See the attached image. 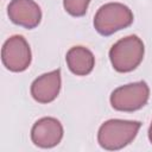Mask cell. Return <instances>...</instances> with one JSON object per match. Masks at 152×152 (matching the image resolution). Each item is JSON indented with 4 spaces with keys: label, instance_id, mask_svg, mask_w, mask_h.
<instances>
[{
    "label": "cell",
    "instance_id": "2",
    "mask_svg": "<svg viewBox=\"0 0 152 152\" xmlns=\"http://www.w3.org/2000/svg\"><path fill=\"white\" fill-rule=\"evenodd\" d=\"M145 48L142 40L131 34L119 39L109 50V59L113 68L119 72L133 71L142 62Z\"/></svg>",
    "mask_w": 152,
    "mask_h": 152
},
{
    "label": "cell",
    "instance_id": "6",
    "mask_svg": "<svg viewBox=\"0 0 152 152\" xmlns=\"http://www.w3.org/2000/svg\"><path fill=\"white\" fill-rule=\"evenodd\" d=\"M63 133V126L59 120L45 116L33 124L31 129V140L38 147L51 148L61 142Z\"/></svg>",
    "mask_w": 152,
    "mask_h": 152
},
{
    "label": "cell",
    "instance_id": "8",
    "mask_svg": "<svg viewBox=\"0 0 152 152\" xmlns=\"http://www.w3.org/2000/svg\"><path fill=\"white\" fill-rule=\"evenodd\" d=\"M62 84L61 70L56 69L37 77L31 84V95L39 103H50L59 94Z\"/></svg>",
    "mask_w": 152,
    "mask_h": 152
},
{
    "label": "cell",
    "instance_id": "1",
    "mask_svg": "<svg viewBox=\"0 0 152 152\" xmlns=\"http://www.w3.org/2000/svg\"><path fill=\"white\" fill-rule=\"evenodd\" d=\"M140 126L141 124L139 121L121 119L107 120L99 128L97 141L104 150H121L134 140Z\"/></svg>",
    "mask_w": 152,
    "mask_h": 152
},
{
    "label": "cell",
    "instance_id": "7",
    "mask_svg": "<svg viewBox=\"0 0 152 152\" xmlns=\"http://www.w3.org/2000/svg\"><path fill=\"white\" fill-rule=\"evenodd\" d=\"M12 23L25 28H34L42 20V10L33 0H12L7 7Z\"/></svg>",
    "mask_w": 152,
    "mask_h": 152
},
{
    "label": "cell",
    "instance_id": "10",
    "mask_svg": "<svg viewBox=\"0 0 152 152\" xmlns=\"http://www.w3.org/2000/svg\"><path fill=\"white\" fill-rule=\"evenodd\" d=\"M91 0H63L64 10L72 17H82L86 14Z\"/></svg>",
    "mask_w": 152,
    "mask_h": 152
},
{
    "label": "cell",
    "instance_id": "9",
    "mask_svg": "<svg viewBox=\"0 0 152 152\" xmlns=\"http://www.w3.org/2000/svg\"><path fill=\"white\" fill-rule=\"evenodd\" d=\"M65 61L69 70L76 76H86L90 74L95 65L93 52L81 45L70 48L65 55Z\"/></svg>",
    "mask_w": 152,
    "mask_h": 152
},
{
    "label": "cell",
    "instance_id": "4",
    "mask_svg": "<svg viewBox=\"0 0 152 152\" xmlns=\"http://www.w3.org/2000/svg\"><path fill=\"white\" fill-rule=\"evenodd\" d=\"M150 99V88L145 81L133 82L114 89L110 104L119 112H135L142 108Z\"/></svg>",
    "mask_w": 152,
    "mask_h": 152
},
{
    "label": "cell",
    "instance_id": "5",
    "mask_svg": "<svg viewBox=\"0 0 152 152\" xmlns=\"http://www.w3.org/2000/svg\"><path fill=\"white\" fill-rule=\"evenodd\" d=\"M1 59L6 69L13 72L26 70L32 59V53L27 40L19 34L10 37L2 45Z\"/></svg>",
    "mask_w": 152,
    "mask_h": 152
},
{
    "label": "cell",
    "instance_id": "11",
    "mask_svg": "<svg viewBox=\"0 0 152 152\" xmlns=\"http://www.w3.org/2000/svg\"><path fill=\"white\" fill-rule=\"evenodd\" d=\"M148 139H150V142L152 144V122H151L150 128H148Z\"/></svg>",
    "mask_w": 152,
    "mask_h": 152
},
{
    "label": "cell",
    "instance_id": "3",
    "mask_svg": "<svg viewBox=\"0 0 152 152\" xmlns=\"http://www.w3.org/2000/svg\"><path fill=\"white\" fill-rule=\"evenodd\" d=\"M133 23V13L121 2L102 5L94 17V27L101 36H110L128 27Z\"/></svg>",
    "mask_w": 152,
    "mask_h": 152
}]
</instances>
